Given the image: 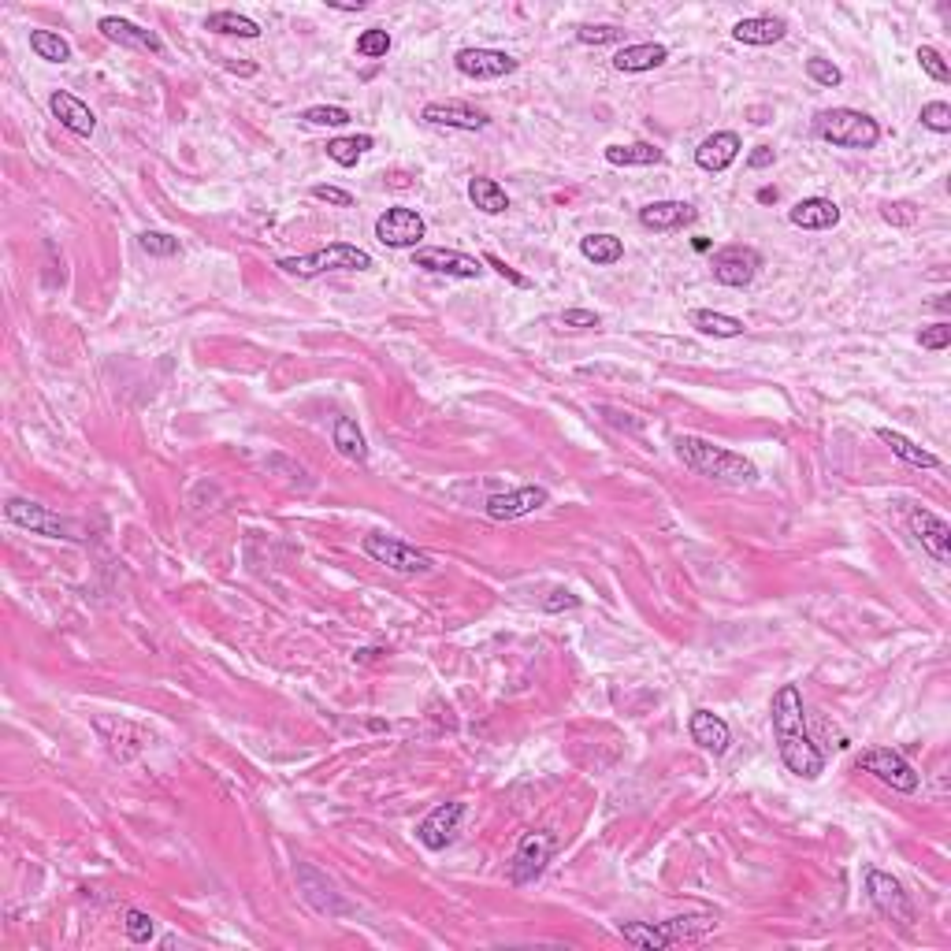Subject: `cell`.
<instances>
[{"mask_svg":"<svg viewBox=\"0 0 951 951\" xmlns=\"http://www.w3.org/2000/svg\"><path fill=\"white\" fill-rule=\"evenodd\" d=\"M769 717H773L777 751H781V762L788 766V773L803 777V781H818L821 773H825V755L818 751V743L810 740L803 695H799L795 684H781V688L773 691Z\"/></svg>","mask_w":951,"mask_h":951,"instance_id":"6da1fadb","label":"cell"},{"mask_svg":"<svg viewBox=\"0 0 951 951\" xmlns=\"http://www.w3.org/2000/svg\"><path fill=\"white\" fill-rule=\"evenodd\" d=\"M677 457L688 465L691 472H699L706 480L714 483H732V487H747V483L758 480L755 461H747L736 450H725V446H714L710 439H699V435H680L677 439Z\"/></svg>","mask_w":951,"mask_h":951,"instance_id":"7a4b0ae2","label":"cell"},{"mask_svg":"<svg viewBox=\"0 0 951 951\" xmlns=\"http://www.w3.org/2000/svg\"><path fill=\"white\" fill-rule=\"evenodd\" d=\"M814 131H818V138L836 145V149H873V145L881 142L877 119H870L866 112H855V108H829V112H818V116H814Z\"/></svg>","mask_w":951,"mask_h":951,"instance_id":"3957f363","label":"cell"},{"mask_svg":"<svg viewBox=\"0 0 951 951\" xmlns=\"http://www.w3.org/2000/svg\"><path fill=\"white\" fill-rule=\"evenodd\" d=\"M279 268L294 279H316L324 272H368L372 268V253L350 246V242H331V246L305 253V257H283Z\"/></svg>","mask_w":951,"mask_h":951,"instance_id":"277c9868","label":"cell"},{"mask_svg":"<svg viewBox=\"0 0 951 951\" xmlns=\"http://www.w3.org/2000/svg\"><path fill=\"white\" fill-rule=\"evenodd\" d=\"M4 517L12 524H19V528H27V532L45 535V539H71V543H82V539H86V532H82L75 521H67L60 513H53V509L30 502V498H8V502H4Z\"/></svg>","mask_w":951,"mask_h":951,"instance_id":"5b68a950","label":"cell"},{"mask_svg":"<svg viewBox=\"0 0 951 951\" xmlns=\"http://www.w3.org/2000/svg\"><path fill=\"white\" fill-rule=\"evenodd\" d=\"M365 554L376 561V565H387L391 573H402V576L431 573V558L424 550L409 547V543H402V539H394V535L387 532L365 535Z\"/></svg>","mask_w":951,"mask_h":951,"instance_id":"8992f818","label":"cell"},{"mask_svg":"<svg viewBox=\"0 0 951 951\" xmlns=\"http://www.w3.org/2000/svg\"><path fill=\"white\" fill-rule=\"evenodd\" d=\"M859 769L873 773L877 781L888 784V788H896V792H914V788H918V773H914V766L899 755V751H892V747H870V751H862Z\"/></svg>","mask_w":951,"mask_h":951,"instance_id":"52a82bcc","label":"cell"},{"mask_svg":"<svg viewBox=\"0 0 951 951\" xmlns=\"http://www.w3.org/2000/svg\"><path fill=\"white\" fill-rule=\"evenodd\" d=\"M866 892H870L873 907L885 914V918H892V922H899V925H914L911 899H907L903 885H899L892 873L870 870V873H866Z\"/></svg>","mask_w":951,"mask_h":951,"instance_id":"ba28073f","label":"cell"},{"mask_svg":"<svg viewBox=\"0 0 951 951\" xmlns=\"http://www.w3.org/2000/svg\"><path fill=\"white\" fill-rule=\"evenodd\" d=\"M428 235V227L413 209H387L376 220V238L387 249H420V238Z\"/></svg>","mask_w":951,"mask_h":951,"instance_id":"9c48e42d","label":"cell"},{"mask_svg":"<svg viewBox=\"0 0 951 951\" xmlns=\"http://www.w3.org/2000/svg\"><path fill=\"white\" fill-rule=\"evenodd\" d=\"M710 268H714V279L721 287H747L762 268V257L751 246H725L714 253Z\"/></svg>","mask_w":951,"mask_h":951,"instance_id":"30bf717a","label":"cell"},{"mask_svg":"<svg viewBox=\"0 0 951 951\" xmlns=\"http://www.w3.org/2000/svg\"><path fill=\"white\" fill-rule=\"evenodd\" d=\"M554 847H558V840L550 833H528L517 844V855H513V866H509V877H513V885H528V881H535L539 873L547 870V862L554 859Z\"/></svg>","mask_w":951,"mask_h":951,"instance_id":"8fae6325","label":"cell"},{"mask_svg":"<svg viewBox=\"0 0 951 951\" xmlns=\"http://www.w3.org/2000/svg\"><path fill=\"white\" fill-rule=\"evenodd\" d=\"M413 268H424V272L435 275H454V279H480L483 264L469 253H457V249H443V246H424L413 249Z\"/></svg>","mask_w":951,"mask_h":951,"instance_id":"7c38bea8","label":"cell"},{"mask_svg":"<svg viewBox=\"0 0 951 951\" xmlns=\"http://www.w3.org/2000/svg\"><path fill=\"white\" fill-rule=\"evenodd\" d=\"M547 502H550L547 487L528 483V487H517V491L487 498V517H491V521H517V517H528L535 509H543Z\"/></svg>","mask_w":951,"mask_h":951,"instance_id":"4fadbf2b","label":"cell"},{"mask_svg":"<svg viewBox=\"0 0 951 951\" xmlns=\"http://www.w3.org/2000/svg\"><path fill=\"white\" fill-rule=\"evenodd\" d=\"M454 67L465 75V79L487 82V79H502V75H513L517 71V60L502 49H461L454 56Z\"/></svg>","mask_w":951,"mask_h":951,"instance_id":"5bb4252c","label":"cell"},{"mask_svg":"<svg viewBox=\"0 0 951 951\" xmlns=\"http://www.w3.org/2000/svg\"><path fill=\"white\" fill-rule=\"evenodd\" d=\"M911 532L918 535V543H922V550L929 554V558L940 561V565H948L951 561V524L944 521V517L929 513V509H914Z\"/></svg>","mask_w":951,"mask_h":951,"instance_id":"9a60e30c","label":"cell"},{"mask_svg":"<svg viewBox=\"0 0 951 951\" xmlns=\"http://www.w3.org/2000/svg\"><path fill=\"white\" fill-rule=\"evenodd\" d=\"M461 818H465V803H439V807L417 825V840L428 847V851H443V847L454 840Z\"/></svg>","mask_w":951,"mask_h":951,"instance_id":"2e32d148","label":"cell"},{"mask_svg":"<svg viewBox=\"0 0 951 951\" xmlns=\"http://www.w3.org/2000/svg\"><path fill=\"white\" fill-rule=\"evenodd\" d=\"M420 119L431 123V127H450V131H483V127L491 123L480 108L461 105V101H446V105L443 101H435V105H424Z\"/></svg>","mask_w":951,"mask_h":951,"instance_id":"e0dca14e","label":"cell"},{"mask_svg":"<svg viewBox=\"0 0 951 951\" xmlns=\"http://www.w3.org/2000/svg\"><path fill=\"white\" fill-rule=\"evenodd\" d=\"M97 30L105 34L108 41H116V45H127V49H138V53H153V56H164V41L153 34V30H142L134 27L131 19H119V15H105L101 23H97Z\"/></svg>","mask_w":951,"mask_h":951,"instance_id":"ac0fdd59","label":"cell"},{"mask_svg":"<svg viewBox=\"0 0 951 951\" xmlns=\"http://www.w3.org/2000/svg\"><path fill=\"white\" fill-rule=\"evenodd\" d=\"M695 220H699V212L688 201H651V205L639 209V223L647 231H680Z\"/></svg>","mask_w":951,"mask_h":951,"instance_id":"d6986e66","label":"cell"},{"mask_svg":"<svg viewBox=\"0 0 951 951\" xmlns=\"http://www.w3.org/2000/svg\"><path fill=\"white\" fill-rule=\"evenodd\" d=\"M49 108H53V116L60 119V127H67V131L79 134V138H93V131H97V116L90 112V105H82L75 93L56 90L53 97H49Z\"/></svg>","mask_w":951,"mask_h":951,"instance_id":"ffe728a7","label":"cell"},{"mask_svg":"<svg viewBox=\"0 0 951 951\" xmlns=\"http://www.w3.org/2000/svg\"><path fill=\"white\" fill-rule=\"evenodd\" d=\"M688 729H691V740L699 743L703 751H710V755H725L732 743V729L725 725V717H717L714 710H695V714L688 717Z\"/></svg>","mask_w":951,"mask_h":951,"instance_id":"44dd1931","label":"cell"},{"mask_svg":"<svg viewBox=\"0 0 951 951\" xmlns=\"http://www.w3.org/2000/svg\"><path fill=\"white\" fill-rule=\"evenodd\" d=\"M740 149H743L740 134H736V131H717V134H710V138H706L699 149H695V164H699L703 171H725V168H732V164H736Z\"/></svg>","mask_w":951,"mask_h":951,"instance_id":"7402d4cb","label":"cell"},{"mask_svg":"<svg viewBox=\"0 0 951 951\" xmlns=\"http://www.w3.org/2000/svg\"><path fill=\"white\" fill-rule=\"evenodd\" d=\"M788 220H792L795 227H803V231H829V227L840 223V205L829 201V197H803V201L788 212Z\"/></svg>","mask_w":951,"mask_h":951,"instance_id":"603a6c76","label":"cell"},{"mask_svg":"<svg viewBox=\"0 0 951 951\" xmlns=\"http://www.w3.org/2000/svg\"><path fill=\"white\" fill-rule=\"evenodd\" d=\"M669 60V49L658 45V41H643V45H625L621 53L613 56V67L625 71V75H643V71H654Z\"/></svg>","mask_w":951,"mask_h":951,"instance_id":"cb8c5ba5","label":"cell"},{"mask_svg":"<svg viewBox=\"0 0 951 951\" xmlns=\"http://www.w3.org/2000/svg\"><path fill=\"white\" fill-rule=\"evenodd\" d=\"M788 34V23L784 19H773V15H751V19H740L732 27V38L740 45H777Z\"/></svg>","mask_w":951,"mask_h":951,"instance_id":"d4e9b609","label":"cell"},{"mask_svg":"<svg viewBox=\"0 0 951 951\" xmlns=\"http://www.w3.org/2000/svg\"><path fill=\"white\" fill-rule=\"evenodd\" d=\"M662 160V149L651 142L606 145V164H613V168H651V164H662Z\"/></svg>","mask_w":951,"mask_h":951,"instance_id":"484cf974","label":"cell"},{"mask_svg":"<svg viewBox=\"0 0 951 951\" xmlns=\"http://www.w3.org/2000/svg\"><path fill=\"white\" fill-rule=\"evenodd\" d=\"M877 439L885 446H892V454L899 457V461H907V465H914V469H940V457L929 454V450H922L918 443H911L907 435H899V431L892 428H877Z\"/></svg>","mask_w":951,"mask_h":951,"instance_id":"4316f807","label":"cell"},{"mask_svg":"<svg viewBox=\"0 0 951 951\" xmlns=\"http://www.w3.org/2000/svg\"><path fill=\"white\" fill-rule=\"evenodd\" d=\"M580 253H584V261L599 264V268H610V264H617L621 257H625V242L617 235H587L580 238Z\"/></svg>","mask_w":951,"mask_h":951,"instance_id":"83f0119b","label":"cell"},{"mask_svg":"<svg viewBox=\"0 0 951 951\" xmlns=\"http://www.w3.org/2000/svg\"><path fill=\"white\" fill-rule=\"evenodd\" d=\"M469 201L476 205L480 212H487V216H502V212L509 209V197L506 190L495 183V179H483V175H476V179H469Z\"/></svg>","mask_w":951,"mask_h":951,"instance_id":"f1b7e54d","label":"cell"},{"mask_svg":"<svg viewBox=\"0 0 951 951\" xmlns=\"http://www.w3.org/2000/svg\"><path fill=\"white\" fill-rule=\"evenodd\" d=\"M621 937L643 951H665L669 944H673L669 929H665V925H654V922H621Z\"/></svg>","mask_w":951,"mask_h":951,"instance_id":"f546056e","label":"cell"},{"mask_svg":"<svg viewBox=\"0 0 951 951\" xmlns=\"http://www.w3.org/2000/svg\"><path fill=\"white\" fill-rule=\"evenodd\" d=\"M331 443H335V450H339L342 457H350V461H365L368 457L365 435H361V428H357V420L353 417L335 420V428H331Z\"/></svg>","mask_w":951,"mask_h":951,"instance_id":"4dcf8cb0","label":"cell"},{"mask_svg":"<svg viewBox=\"0 0 951 951\" xmlns=\"http://www.w3.org/2000/svg\"><path fill=\"white\" fill-rule=\"evenodd\" d=\"M691 327L703 331V335H714V339H736V335H743V320L714 313V309H695V313H691Z\"/></svg>","mask_w":951,"mask_h":951,"instance_id":"1f68e13d","label":"cell"},{"mask_svg":"<svg viewBox=\"0 0 951 951\" xmlns=\"http://www.w3.org/2000/svg\"><path fill=\"white\" fill-rule=\"evenodd\" d=\"M205 30L212 34H231V38H261V27L249 19V15L238 12H212L205 19Z\"/></svg>","mask_w":951,"mask_h":951,"instance_id":"d6a6232c","label":"cell"},{"mask_svg":"<svg viewBox=\"0 0 951 951\" xmlns=\"http://www.w3.org/2000/svg\"><path fill=\"white\" fill-rule=\"evenodd\" d=\"M372 145H376V142H372V134H353V138H331V142H327V157L335 160V164H342V168H353V164L365 157Z\"/></svg>","mask_w":951,"mask_h":951,"instance_id":"836d02e7","label":"cell"},{"mask_svg":"<svg viewBox=\"0 0 951 951\" xmlns=\"http://www.w3.org/2000/svg\"><path fill=\"white\" fill-rule=\"evenodd\" d=\"M30 49L41 60H49V64H67L71 60V45L60 34H53V30H30Z\"/></svg>","mask_w":951,"mask_h":951,"instance_id":"e575fe53","label":"cell"},{"mask_svg":"<svg viewBox=\"0 0 951 951\" xmlns=\"http://www.w3.org/2000/svg\"><path fill=\"white\" fill-rule=\"evenodd\" d=\"M391 53V34L383 27H368L361 38H357V56H368V60H379V56Z\"/></svg>","mask_w":951,"mask_h":951,"instance_id":"d590c367","label":"cell"},{"mask_svg":"<svg viewBox=\"0 0 951 951\" xmlns=\"http://www.w3.org/2000/svg\"><path fill=\"white\" fill-rule=\"evenodd\" d=\"M301 119L313 123V127H346V123H350V112L339 105H316V108H305Z\"/></svg>","mask_w":951,"mask_h":951,"instance_id":"8d00e7d4","label":"cell"},{"mask_svg":"<svg viewBox=\"0 0 951 951\" xmlns=\"http://www.w3.org/2000/svg\"><path fill=\"white\" fill-rule=\"evenodd\" d=\"M922 127H929L933 134H948L951 131L948 101H929V105H922Z\"/></svg>","mask_w":951,"mask_h":951,"instance_id":"74e56055","label":"cell"},{"mask_svg":"<svg viewBox=\"0 0 951 951\" xmlns=\"http://www.w3.org/2000/svg\"><path fill=\"white\" fill-rule=\"evenodd\" d=\"M918 64H922V71L933 82H951V67L944 64V56H940L933 45H922V49H918Z\"/></svg>","mask_w":951,"mask_h":951,"instance_id":"f35d334b","label":"cell"},{"mask_svg":"<svg viewBox=\"0 0 951 951\" xmlns=\"http://www.w3.org/2000/svg\"><path fill=\"white\" fill-rule=\"evenodd\" d=\"M138 242H142V249L149 257H175V253H179V238L164 235V231H145Z\"/></svg>","mask_w":951,"mask_h":951,"instance_id":"ab89813d","label":"cell"},{"mask_svg":"<svg viewBox=\"0 0 951 951\" xmlns=\"http://www.w3.org/2000/svg\"><path fill=\"white\" fill-rule=\"evenodd\" d=\"M153 933H157V922H153V914L127 911V937H131L134 944H149V940H153Z\"/></svg>","mask_w":951,"mask_h":951,"instance_id":"60d3db41","label":"cell"},{"mask_svg":"<svg viewBox=\"0 0 951 951\" xmlns=\"http://www.w3.org/2000/svg\"><path fill=\"white\" fill-rule=\"evenodd\" d=\"M807 75L818 86H825V90H833V86H840L844 82V75H840V67L829 64V60H821V56H814V60H807Z\"/></svg>","mask_w":951,"mask_h":951,"instance_id":"b9f144b4","label":"cell"},{"mask_svg":"<svg viewBox=\"0 0 951 951\" xmlns=\"http://www.w3.org/2000/svg\"><path fill=\"white\" fill-rule=\"evenodd\" d=\"M625 38L621 27H580L576 30V41L580 45H613V41Z\"/></svg>","mask_w":951,"mask_h":951,"instance_id":"7bdbcfd3","label":"cell"},{"mask_svg":"<svg viewBox=\"0 0 951 951\" xmlns=\"http://www.w3.org/2000/svg\"><path fill=\"white\" fill-rule=\"evenodd\" d=\"M918 342H922V350H944L951 342V327L948 324L922 327V331H918Z\"/></svg>","mask_w":951,"mask_h":951,"instance_id":"ee69618b","label":"cell"},{"mask_svg":"<svg viewBox=\"0 0 951 951\" xmlns=\"http://www.w3.org/2000/svg\"><path fill=\"white\" fill-rule=\"evenodd\" d=\"M881 216H885L888 223H896V227H911L914 220H918V212H914V205H907V201H888L885 209H881Z\"/></svg>","mask_w":951,"mask_h":951,"instance_id":"f6af8a7d","label":"cell"},{"mask_svg":"<svg viewBox=\"0 0 951 951\" xmlns=\"http://www.w3.org/2000/svg\"><path fill=\"white\" fill-rule=\"evenodd\" d=\"M313 197L316 201H327V205H339V209H350L353 205V197L346 194V190H339V186H313Z\"/></svg>","mask_w":951,"mask_h":951,"instance_id":"bcb514c9","label":"cell"},{"mask_svg":"<svg viewBox=\"0 0 951 951\" xmlns=\"http://www.w3.org/2000/svg\"><path fill=\"white\" fill-rule=\"evenodd\" d=\"M483 264H491V268H495V272L502 275V279H509L513 287H528V279H524L521 272H513V268H509V264L502 261V257H498V253H487V257H483Z\"/></svg>","mask_w":951,"mask_h":951,"instance_id":"7dc6e473","label":"cell"},{"mask_svg":"<svg viewBox=\"0 0 951 951\" xmlns=\"http://www.w3.org/2000/svg\"><path fill=\"white\" fill-rule=\"evenodd\" d=\"M561 324L565 327H599V313H591V309H565V313H561Z\"/></svg>","mask_w":951,"mask_h":951,"instance_id":"c3c4849f","label":"cell"},{"mask_svg":"<svg viewBox=\"0 0 951 951\" xmlns=\"http://www.w3.org/2000/svg\"><path fill=\"white\" fill-rule=\"evenodd\" d=\"M773 160H777V153H773V149H769V145H758L755 153H751V157H747V164H751V168H769V164H773Z\"/></svg>","mask_w":951,"mask_h":951,"instance_id":"681fc988","label":"cell"},{"mask_svg":"<svg viewBox=\"0 0 951 951\" xmlns=\"http://www.w3.org/2000/svg\"><path fill=\"white\" fill-rule=\"evenodd\" d=\"M576 602H580V599H576V595H569V591H554V599H547V610H561V606H569V610H573Z\"/></svg>","mask_w":951,"mask_h":951,"instance_id":"f907efd6","label":"cell"},{"mask_svg":"<svg viewBox=\"0 0 951 951\" xmlns=\"http://www.w3.org/2000/svg\"><path fill=\"white\" fill-rule=\"evenodd\" d=\"M758 201H762V205L777 201V190H773V186H762V190H758Z\"/></svg>","mask_w":951,"mask_h":951,"instance_id":"816d5d0a","label":"cell"}]
</instances>
